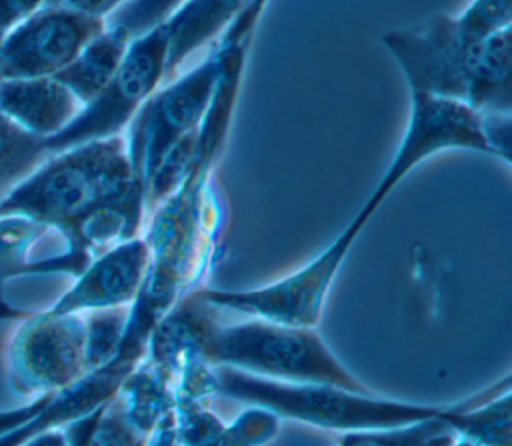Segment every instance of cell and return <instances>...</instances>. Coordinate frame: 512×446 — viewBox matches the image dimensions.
Here are the masks:
<instances>
[{
    "label": "cell",
    "mask_w": 512,
    "mask_h": 446,
    "mask_svg": "<svg viewBox=\"0 0 512 446\" xmlns=\"http://www.w3.org/2000/svg\"><path fill=\"white\" fill-rule=\"evenodd\" d=\"M380 40L408 92L464 102L478 112H512V28L480 40L456 16L432 14Z\"/></svg>",
    "instance_id": "obj_1"
},
{
    "label": "cell",
    "mask_w": 512,
    "mask_h": 446,
    "mask_svg": "<svg viewBox=\"0 0 512 446\" xmlns=\"http://www.w3.org/2000/svg\"><path fill=\"white\" fill-rule=\"evenodd\" d=\"M214 394L264 408L280 420L288 418L338 434L392 430L438 418L448 420L456 432L470 402L468 398L456 404H424L384 398L372 390L278 382L228 368H214Z\"/></svg>",
    "instance_id": "obj_2"
},
{
    "label": "cell",
    "mask_w": 512,
    "mask_h": 446,
    "mask_svg": "<svg viewBox=\"0 0 512 446\" xmlns=\"http://www.w3.org/2000/svg\"><path fill=\"white\" fill-rule=\"evenodd\" d=\"M134 192L144 190L122 134L50 154L0 202V212L28 216L70 240L88 216Z\"/></svg>",
    "instance_id": "obj_3"
},
{
    "label": "cell",
    "mask_w": 512,
    "mask_h": 446,
    "mask_svg": "<svg viewBox=\"0 0 512 446\" xmlns=\"http://www.w3.org/2000/svg\"><path fill=\"white\" fill-rule=\"evenodd\" d=\"M216 312L212 306L196 336L198 358L208 366L278 382L370 390L332 352L316 328L284 326L248 316V320L222 324Z\"/></svg>",
    "instance_id": "obj_4"
},
{
    "label": "cell",
    "mask_w": 512,
    "mask_h": 446,
    "mask_svg": "<svg viewBox=\"0 0 512 446\" xmlns=\"http://www.w3.org/2000/svg\"><path fill=\"white\" fill-rule=\"evenodd\" d=\"M366 224L368 222L354 214V218L330 244L324 246L322 252H318L298 270L274 282L246 290L198 288L196 292L216 310H228L284 326L316 328L330 288Z\"/></svg>",
    "instance_id": "obj_5"
},
{
    "label": "cell",
    "mask_w": 512,
    "mask_h": 446,
    "mask_svg": "<svg viewBox=\"0 0 512 446\" xmlns=\"http://www.w3.org/2000/svg\"><path fill=\"white\" fill-rule=\"evenodd\" d=\"M220 68L222 54L216 48L196 68L158 88L130 120L124 142L142 190L162 156L178 142L200 132Z\"/></svg>",
    "instance_id": "obj_6"
},
{
    "label": "cell",
    "mask_w": 512,
    "mask_h": 446,
    "mask_svg": "<svg viewBox=\"0 0 512 446\" xmlns=\"http://www.w3.org/2000/svg\"><path fill=\"white\" fill-rule=\"evenodd\" d=\"M6 370L16 392L52 398L88 374L82 314L44 310L14 324L6 342Z\"/></svg>",
    "instance_id": "obj_7"
},
{
    "label": "cell",
    "mask_w": 512,
    "mask_h": 446,
    "mask_svg": "<svg viewBox=\"0 0 512 446\" xmlns=\"http://www.w3.org/2000/svg\"><path fill=\"white\" fill-rule=\"evenodd\" d=\"M168 38L164 24L132 38L110 84L80 108L74 120L46 140L50 154L94 140L122 136L140 106L166 78Z\"/></svg>",
    "instance_id": "obj_8"
},
{
    "label": "cell",
    "mask_w": 512,
    "mask_h": 446,
    "mask_svg": "<svg viewBox=\"0 0 512 446\" xmlns=\"http://www.w3.org/2000/svg\"><path fill=\"white\" fill-rule=\"evenodd\" d=\"M444 150L492 156L482 130V112L464 102L410 92V112L402 140L356 216L370 222L392 190L424 160Z\"/></svg>",
    "instance_id": "obj_9"
},
{
    "label": "cell",
    "mask_w": 512,
    "mask_h": 446,
    "mask_svg": "<svg viewBox=\"0 0 512 446\" xmlns=\"http://www.w3.org/2000/svg\"><path fill=\"white\" fill-rule=\"evenodd\" d=\"M104 28L106 18L44 4L0 40V78L56 76Z\"/></svg>",
    "instance_id": "obj_10"
},
{
    "label": "cell",
    "mask_w": 512,
    "mask_h": 446,
    "mask_svg": "<svg viewBox=\"0 0 512 446\" xmlns=\"http://www.w3.org/2000/svg\"><path fill=\"white\" fill-rule=\"evenodd\" d=\"M150 264L152 252L142 236L118 242L92 256L50 310L82 314L130 306L146 282Z\"/></svg>",
    "instance_id": "obj_11"
},
{
    "label": "cell",
    "mask_w": 512,
    "mask_h": 446,
    "mask_svg": "<svg viewBox=\"0 0 512 446\" xmlns=\"http://www.w3.org/2000/svg\"><path fill=\"white\" fill-rule=\"evenodd\" d=\"M80 108L82 104L56 76L0 78V112L42 140L64 130Z\"/></svg>",
    "instance_id": "obj_12"
},
{
    "label": "cell",
    "mask_w": 512,
    "mask_h": 446,
    "mask_svg": "<svg viewBox=\"0 0 512 446\" xmlns=\"http://www.w3.org/2000/svg\"><path fill=\"white\" fill-rule=\"evenodd\" d=\"M246 4L248 0H186L164 22L168 38L166 78H170L188 56L222 34Z\"/></svg>",
    "instance_id": "obj_13"
},
{
    "label": "cell",
    "mask_w": 512,
    "mask_h": 446,
    "mask_svg": "<svg viewBox=\"0 0 512 446\" xmlns=\"http://www.w3.org/2000/svg\"><path fill=\"white\" fill-rule=\"evenodd\" d=\"M130 42L132 38H128L122 30L106 24V28L94 36L76 54V58L56 74V78L84 106L94 100L116 76Z\"/></svg>",
    "instance_id": "obj_14"
},
{
    "label": "cell",
    "mask_w": 512,
    "mask_h": 446,
    "mask_svg": "<svg viewBox=\"0 0 512 446\" xmlns=\"http://www.w3.org/2000/svg\"><path fill=\"white\" fill-rule=\"evenodd\" d=\"M48 156L46 140L22 130L0 112V202Z\"/></svg>",
    "instance_id": "obj_15"
},
{
    "label": "cell",
    "mask_w": 512,
    "mask_h": 446,
    "mask_svg": "<svg viewBox=\"0 0 512 446\" xmlns=\"http://www.w3.org/2000/svg\"><path fill=\"white\" fill-rule=\"evenodd\" d=\"M130 306L82 312L88 374L108 366L122 350Z\"/></svg>",
    "instance_id": "obj_16"
},
{
    "label": "cell",
    "mask_w": 512,
    "mask_h": 446,
    "mask_svg": "<svg viewBox=\"0 0 512 446\" xmlns=\"http://www.w3.org/2000/svg\"><path fill=\"white\" fill-rule=\"evenodd\" d=\"M456 432L448 420H428L404 428L376 432H346L338 434V446H440L452 440Z\"/></svg>",
    "instance_id": "obj_17"
},
{
    "label": "cell",
    "mask_w": 512,
    "mask_h": 446,
    "mask_svg": "<svg viewBox=\"0 0 512 446\" xmlns=\"http://www.w3.org/2000/svg\"><path fill=\"white\" fill-rule=\"evenodd\" d=\"M50 228L14 212H0V276H12L26 268L32 244Z\"/></svg>",
    "instance_id": "obj_18"
},
{
    "label": "cell",
    "mask_w": 512,
    "mask_h": 446,
    "mask_svg": "<svg viewBox=\"0 0 512 446\" xmlns=\"http://www.w3.org/2000/svg\"><path fill=\"white\" fill-rule=\"evenodd\" d=\"M280 430V418L264 408L248 406L232 422L210 436L200 446H262Z\"/></svg>",
    "instance_id": "obj_19"
},
{
    "label": "cell",
    "mask_w": 512,
    "mask_h": 446,
    "mask_svg": "<svg viewBox=\"0 0 512 446\" xmlns=\"http://www.w3.org/2000/svg\"><path fill=\"white\" fill-rule=\"evenodd\" d=\"M144 436L126 416L120 398L114 394L96 414L84 446H144Z\"/></svg>",
    "instance_id": "obj_20"
},
{
    "label": "cell",
    "mask_w": 512,
    "mask_h": 446,
    "mask_svg": "<svg viewBox=\"0 0 512 446\" xmlns=\"http://www.w3.org/2000/svg\"><path fill=\"white\" fill-rule=\"evenodd\" d=\"M186 0H126L116 8L106 24L122 30L128 38H136L164 24Z\"/></svg>",
    "instance_id": "obj_21"
},
{
    "label": "cell",
    "mask_w": 512,
    "mask_h": 446,
    "mask_svg": "<svg viewBox=\"0 0 512 446\" xmlns=\"http://www.w3.org/2000/svg\"><path fill=\"white\" fill-rule=\"evenodd\" d=\"M456 20L470 36L488 38L512 28V0H472Z\"/></svg>",
    "instance_id": "obj_22"
},
{
    "label": "cell",
    "mask_w": 512,
    "mask_h": 446,
    "mask_svg": "<svg viewBox=\"0 0 512 446\" xmlns=\"http://www.w3.org/2000/svg\"><path fill=\"white\" fill-rule=\"evenodd\" d=\"M268 0H248L242 12L222 32V46H248L252 32L266 8Z\"/></svg>",
    "instance_id": "obj_23"
},
{
    "label": "cell",
    "mask_w": 512,
    "mask_h": 446,
    "mask_svg": "<svg viewBox=\"0 0 512 446\" xmlns=\"http://www.w3.org/2000/svg\"><path fill=\"white\" fill-rule=\"evenodd\" d=\"M44 4L46 0H0V40Z\"/></svg>",
    "instance_id": "obj_24"
},
{
    "label": "cell",
    "mask_w": 512,
    "mask_h": 446,
    "mask_svg": "<svg viewBox=\"0 0 512 446\" xmlns=\"http://www.w3.org/2000/svg\"><path fill=\"white\" fill-rule=\"evenodd\" d=\"M144 446H182L176 434V422H174V408L154 426V430L148 434Z\"/></svg>",
    "instance_id": "obj_25"
},
{
    "label": "cell",
    "mask_w": 512,
    "mask_h": 446,
    "mask_svg": "<svg viewBox=\"0 0 512 446\" xmlns=\"http://www.w3.org/2000/svg\"><path fill=\"white\" fill-rule=\"evenodd\" d=\"M126 0H66V6H72L76 10L100 16V18H108L116 8H120Z\"/></svg>",
    "instance_id": "obj_26"
},
{
    "label": "cell",
    "mask_w": 512,
    "mask_h": 446,
    "mask_svg": "<svg viewBox=\"0 0 512 446\" xmlns=\"http://www.w3.org/2000/svg\"><path fill=\"white\" fill-rule=\"evenodd\" d=\"M18 446H68V438L62 426H52L28 436Z\"/></svg>",
    "instance_id": "obj_27"
},
{
    "label": "cell",
    "mask_w": 512,
    "mask_h": 446,
    "mask_svg": "<svg viewBox=\"0 0 512 446\" xmlns=\"http://www.w3.org/2000/svg\"><path fill=\"white\" fill-rule=\"evenodd\" d=\"M66 0H46V4H64Z\"/></svg>",
    "instance_id": "obj_28"
}]
</instances>
